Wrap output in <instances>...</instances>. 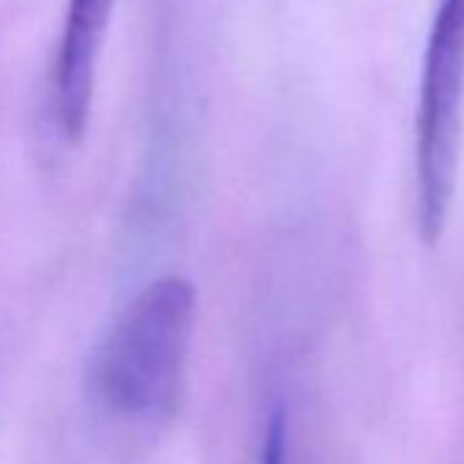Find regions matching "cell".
<instances>
[{"instance_id":"7a4b0ae2","label":"cell","mask_w":464,"mask_h":464,"mask_svg":"<svg viewBox=\"0 0 464 464\" xmlns=\"http://www.w3.org/2000/svg\"><path fill=\"white\" fill-rule=\"evenodd\" d=\"M110 12L112 0H69L53 69V115L69 142L80 140L88 126Z\"/></svg>"},{"instance_id":"6da1fadb","label":"cell","mask_w":464,"mask_h":464,"mask_svg":"<svg viewBox=\"0 0 464 464\" xmlns=\"http://www.w3.org/2000/svg\"><path fill=\"white\" fill-rule=\"evenodd\" d=\"M194 306V287L180 276H164L118 314L88 366L91 399L107 415L142 429L175 415L188 366Z\"/></svg>"},{"instance_id":"3957f363","label":"cell","mask_w":464,"mask_h":464,"mask_svg":"<svg viewBox=\"0 0 464 464\" xmlns=\"http://www.w3.org/2000/svg\"><path fill=\"white\" fill-rule=\"evenodd\" d=\"M450 4H464V0H450Z\"/></svg>"}]
</instances>
